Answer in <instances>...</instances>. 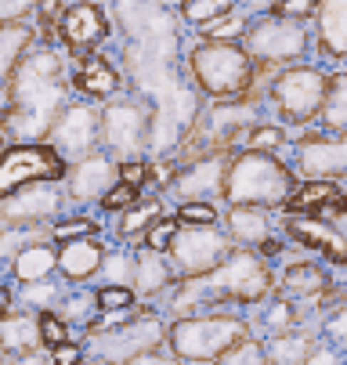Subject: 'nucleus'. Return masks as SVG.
<instances>
[{
  "label": "nucleus",
  "mask_w": 347,
  "mask_h": 365,
  "mask_svg": "<svg viewBox=\"0 0 347 365\" xmlns=\"http://www.w3.org/2000/svg\"><path fill=\"white\" fill-rule=\"evenodd\" d=\"M40 43V33L33 22H11V26H0V98L8 94V83L19 69V62L26 58V51Z\"/></svg>",
  "instance_id": "b1692460"
},
{
  "label": "nucleus",
  "mask_w": 347,
  "mask_h": 365,
  "mask_svg": "<svg viewBox=\"0 0 347 365\" xmlns=\"http://www.w3.org/2000/svg\"><path fill=\"white\" fill-rule=\"evenodd\" d=\"M232 8V0H181V19L185 22H207V19H214V15H221V11H228Z\"/></svg>",
  "instance_id": "e433bc0d"
},
{
  "label": "nucleus",
  "mask_w": 347,
  "mask_h": 365,
  "mask_svg": "<svg viewBox=\"0 0 347 365\" xmlns=\"http://www.w3.org/2000/svg\"><path fill=\"white\" fill-rule=\"evenodd\" d=\"M160 217H163V199H160V195H145V199L130 202L127 210L120 214V235L141 242L145 228L152 225V221H160Z\"/></svg>",
  "instance_id": "7c9ffc66"
},
{
  "label": "nucleus",
  "mask_w": 347,
  "mask_h": 365,
  "mask_svg": "<svg viewBox=\"0 0 347 365\" xmlns=\"http://www.w3.org/2000/svg\"><path fill=\"white\" fill-rule=\"evenodd\" d=\"M286 210L289 214H336V210H347V195L340 192L336 181H304L301 188H293L289 199H286Z\"/></svg>",
  "instance_id": "4be33fe9"
},
{
  "label": "nucleus",
  "mask_w": 347,
  "mask_h": 365,
  "mask_svg": "<svg viewBox=\"0 0 347 365\" xmlns=\"http://www.w3.org/2000/svg\"><path fill=\"white\" fill-rule=\"evenodd\" d=\"M58 272V250L47 239H33L26 242L15 260H11V275L19 282H36V279H51Z\"/></svg>",
  "instance_id": "bb28decb"
},
{
  "label": "nucleus",
  "mask_w": 347,
  "mask_h": 365,
  "mask_svg": "<svg viewBox=\"0 0 347 365\" xmlns=\"http://www.w3.org/2000/svg\"><path fill=\"white\" fill-rule=\"evenodd\" d=\"M152 141V109L138 94H113L102 106V148L113 160H134Z\"/></svg>",
  "instance_id": "423d86ee"
},
{
  "label": "nucleus",
  "mask_w": 347,
  "mask_h": 365,
  "mask_svg": "<svg viewBox=\"0 0 347 365\" xmlns=\"http://www.w3.org/2000/svg\"><path fill=\"white\" fill-rule=\"evenodd\" d=\"M286 145L282 127H268V123H254L250 134H246V148H261V152H275Z\"/></svg>",
  "instance_id": "ea45409f"
},
{
  "label": "nucleus",
  "mask_w": 347,
  "mask_h": 365,
  "mask_svg": "<svg viewBox=\"0 0 347 365\" xmlns=\"http://www.w3.org/2000/svg\"><path fill=\"white\" fill-rule=\"evenodd\" d=\"M8 152V134H4V127H0V155Z\"/></svg>",
  "instance_id": "5fc2aeb1"
},
{
  "label": "nucleus",
  "mask_w": 347,
  "mask_h": 365,
  "mask_svg": "<svg viewBox=\"0 0 347 365\" xmlns=\"http://www.w3.org/2000/svg\"><path fill=\"white\" fill-rule=\"evenodd\" d=\"M296 170L304 181H336L347 178V130H340L336 138H301L296 141Z\"/></svg>",
  "instance_id": "dca6fc26"
},
{
  "label": "nucleus",
  "mask_w": 347,
  "mask_h": 365,
  "mask_svg": "<svg viewBox=\"0 0 347 365\" xmlns=\"http://www.w3.org/2000/svg\"><path fill=\"white\" fill-rule=\"evenodd\" d=\"M66 185L58 181H29L0 199V221L4 225H43L62 214Z\"/></svg>",
  "instance_id": "ddd939ff"
},
{
  "label": "nucleus",
  "mask_w": 347,
  "mask_h": 365,
  "mask_svg": "<svg viewBox=\"0 0 347 365\" xmlns=\"http://www.w3.org/2000/svg\"><path fill=\"white\" fill-rule=\"evenodd\" d=\"M242 47L250 51V58L257 66L279 69V66H289V62L308 55V29L296 22V19H282V15L271 11L261 22L246 26Z\"/></svg>",
  "instance_id": "6e6552de"
},
{
  "label": "nucleus",
  "mask_w": 347,
  "mask_h": 365,
  "mask_svg": "<svg viewBox=\"0 0 347 365\" xmlns=\"http://www.w3.org/2000/svg\"><path fill=\"white\" fill-rule=\"evenodd\" d=\"M8 304H11V289L0 286V307H8Z\"/></svg>",
  "instance_id": "864d4df0"
},
{
  "label": "nucleus",
  "mask_w": 347,
  "mask_h": 365,
  "mask_svg": "<svg viewBox=\"0 0 347 365\" xmlns=\"http://www.w3.org/2000/svg\"><path fill=\"white\" fill-rule=\"evenodd\" d=\"M293 188H296L293 170L279 163L271 152L242 148L239 155L228 160V170H224L228 202H254V206H264V210H275V206H286Z\"/></svg>",
  "instance_id": "20e7f679"
},
{
  "label": "nucleus",
  "mask_w": 347,
  "mask_h": 365,
  "mask_svg": "<svg viewBox=\"0 0 347 365\" xmlns=\"http://www.w3.org/2000/svg\"><path fill=\"white\" fill-rule=\"evenodd\" d=\"M235 4H239V11H271L275 4H279V0H235Z\"/></svg>",
  "instance_id": "3c124183"
},
{
  "label": "nucleus",
  "mask_w": 347,
  "mask_h": 365,
  "mask_svg": "<svg viewBox=\"0 0 347 365\" xmlns=\"http://www.w3.org/2000/svg\"><path fill=\"white\" fill-rule=\"evenodd\" d=\"M246 336L250 326L232 311H195L167 326V347L181 361H221V354Z\"/></svg>",
  "instance_id": "39448f33"
},
{
  "label": "nucleus",
  "mask_w": 347,
  "mask_h": 365,
  "mask_svg": "<svg viewBox=\"0 0 347 365\" xmlns=\"http://www.w3.org/2000/svg\"><path fill=\"white\" fill-rule=\"evenodd\" d=\"M177 221L181 225H217L221 214H217V206L210 199H188V202H181Z\"/></svg>",
  "instance_id": "c9c22d12"
},
{
  "label": "nucleus",
  "mask_w": 347,
  "mask_h": 365,
  "mask_svg": "<svg viewBox=\"0 0 347 365\" xmlns=\"http://www.w3.org/2000/svg\"><path fill=\"white\" fill-rule=\"evenodd\" d=\"M120 69L102 55V51H83L76 55V66L69 69V87L73 94L87 98V101H109L113 94H120Z\"/></svg>",
  "instance_id": "a211bd4d"
},
{
  "label": "nucleus",
  "mask_w": 347,
  "mask_h": 365,
  "mask_svg": "<svg viewBox=\"0 0 347 365\" xmlns=\"http://www.w3.org/2000/svg\"><path fill=\"white\" fill-rule=\"evenodd\" d=\"M0 232H4V221H0Z\"/></svg>",
  "instance_id": "4d7b16f0"
},
{
  "label": "nucleus",
  "mask_w": 347,
  "mask_h": 365,
  "mask_svg": "<svg viewBox=\"0 0 347 365\" xmlns=\"http://www.w3.org/2000/svg\"><path fill=\"white\" fill-rule=\"evenodd\" d=\"M311 347H315L311 333L289 326V329H279V333L268 340L264 358H268V361H279V365H286V361H311Z\"/></svg>",
  "instance_id": "cd10ccee"
},
{
  "label": "nucleus",
  "mask_w": 347,
  "mask_h": 365,
  "mask_svg": "<svg viewBox=\"0 0 347 365\" xmlns=\"http://www.w3.org/2000/svg\"><path fill=\"white\" fill-rule=\"evenodd\" d=\"M329 333H333V336H340V340H347V307L333 315V322H329Z\"/></svg>",
  "instance_id": "603ef678"
},
{
  "label": "nucleus",
  "mask_w": 347,
  "mask_h": 365,
  "mask_svg": "<svg viewBox=\"0 0 347 365\" xmlns=\"http://www.w3.org/2000/svg\"><path fill=\"white\" fill-rule=\"evenodd\" d=\"M47 141L66 155V163L98 152L102 148V106H94L87 98H69Z\"/></svg>",
  "instance_id": "f8f14e48"
},
{
  "label": "nucleus",
  "mask_w": 347,
  "mask_h": 365,
  "mask_svg": "<svg viewBox=\"0 0 347 365\" xmlns=\"http://www.w3.org/2000/svg\"><path fill=\"white\" fill-rule=\"evenodd\" d=\"M22 300L33 311H55V304L62 300V286L51 279H36V282H22Z\"/></svg>",
  "instance_id": "72a5a7b5"
},
{
  "label": "nucleus",
  "mask_w": 347,
  "mask_h": 365,
  "mask_svg": "<svg viewBox=\"0 0 347 365\" xmlns=\"http://www.w3.org/2000/svg\"><path fill=\"white\" fill-rule=\"evenodd\" d=\"M66 167V155L51 141H15L0 155V199L29 181H62Z\"/></svg>",
  "instance_id": "9b49d317"
},
{
  "label": "nucleus",
  "mask_w": 347,
  "mask_h": 365,
  "mask_svg": "<svg viewBox=\"0 0 347 365\" xmlns=\"http://www.w3.org/2000/svg\"><path fill=\"white\" fill-rule=\"evenodd\" d=\"M36 347H43L36 311H4V315H0V351L26 358Z\"/></svg>",
  "instance_id": "393cba45"
},
{
  "label": "nucleus",
  "mask_w": 347,
  "mask_h": 365,
  "mask_svg": "<svg viewBox=\"0 0 347 365\" xmlns=\"http://www.w3.org/2000/svg\"><path fill=\"white\" fill-rule=\"evenodd\" d=\"M98 232H102V225H98L94 217H87V214H76V217H66V221L55 217V225H51V239H55V242L83 239V235H98Z\"/></svg>",
  "instance_id": "f704fd0d"
},
{
  "label": "nucleus",
  "mask_w": 347,
  "mask_h": 365,
  "mask_svg": "<svg viewBox=\"0 0 347 365\" xmlns=\"http://www.w3.org/2000/svg\"><path fill=\"white\" fill-rule=\"evenodd\" d=\"M4 311H8V307H0V315H4Z\"/></svg>",
  "instance_id": "6e6d98bb"
},
{
  "label": "nucleus",
  "mask_w": 347,
  "mask_h": 365,
  "mask_svg": "<svg viewBox=\"0 0 347 365\" xmlns=\"http://www.w3.org/2000/svg\"><path fill=\"white\" fill-rule=\"evenodd\" d=\"M232 250H235L232 235L217 225H177L167 246V257L174 260V272L188 279V275H203L217 268Z\"/></svg>",
  "instance_id": "9d476101"
},
{
  "label": "nucleus",
  "mask_w": 347,
  "mask_h": 365,
  "mask_svg": "<svg viewBox=\"0 0 347 365\" xmlns=\"http://www.w3.org/2000/svg\"><path fill=\"white\" fill-rule=\"evenodd\" d=\"M271 289L275 279L264 260L250 246H235L217 268L181 279L170 297V311L195 315V311H221L224 304H261L271 297Z\"/></svg>",
  "instance_id": "f03ea898"
},
{
  "label": "nucleus",
  "mask_w": 347,
  "mask_h": 365,
  "mask_svg": "<svg viewBox=\"0 0 347 365\" xmlns=\"http://www.w3.org/2000/svg\"><path fill=\"white\" fill-rule=\"evenodd\" d=\"M318 123L333 134L347 130V73L326 76V98L318 109Z\"/></svg>",
  "instance_id": "c85d7f7f"
},
{
  "label": "nucleus",
  "mask_w": 347,
  "mask_h": 365,
  "mask_svg": "<svg viewBox=\"0 0 347 365\" xmlns=\"http://www.w3.org/2000/svg\"><path fill=\"white\" fill-rule=\"evenodd\" d=\"M271 101L282 123L289 127H304L318 120L322 98H326V76L311 66H282L271 80Z\"/></svg>",
  "instance_id": "0eeeda50"
},
{
  "label": "nucleus",
  "mask_w": 347,
  "mask_h": 365,
  "mask_svg": "<svg viewBox=\"0 0 347 365\" xmlns=\"http://www.w3.org/2000/svg\"><path fill=\"white\" fill-rule=\"evenodd\" d=\"M326 286H329V279L318 272V264H289L282 272V282H279L282 297H289V300H296V297H318Z\"/></svg>",
  "instance_id": "c756f323"
},
{
  "label": "nucleus",
  "mask_w": 347,
  "mask_h": 365,
  "mask_svg": "<svg viewBox=\"0 0 347 365\" xmlns=\"http://www.w3.org/2000/svg\"><path fill=\"white\" fill-rule=\"evenodd\" d=\"M224 232L232 235L235 246H250V250H257V246L271 235L268 210H264V206H254V202H228Z\"/></svg>",
  "instance_id": "412c9836"
},
{
  "label": "nucleus",
  "mask_w": 347,
  "mask_h": 365,
  "mask_svg": "<svg viewBox=\"0 0 347 365\" xmlns=\"http://www.w3.org/2000/svg\"><path fill=\"white\" fill-rule=\"evenodd\" d=\"M102 275L105 282H127L130 286V279H134V253H105V260H102Z\"/></svg>",
  "instance_id": "4c0bfd02"
},
{
  "label": "nucleus",
  "mask_w": 347,
  "mask_h": 365,
  "mask_svg": "<svg viewBox=\"0 0 347 365\" xmlns=\"http://www.w3.org/2000/svg\"><path fill=\"white\" fill-rule=\"evenodd\" d=\"M188 73L203 94L224 101L239 98L254 87L257 80V62L250 58L239 40H200L188 51Z\"/></svg>",
  "instance_id": "7ed1b4c3"
},
{
  "label": "nucleus",
  "mask_w": 347,
  "mask_h": 365,
  "mask_svg": "<svg viewBox=\"0 0 347 365\" xmlns=\"http://www.w3.org/2000/svg\"><path fill=\"white\" fill-rule=\"evenodd\" d=\"M138 300L134 286L127 282H105L102 289H98V304H102V311H116V307H130Z\"/></svg>",
  "instance_id": "a19ab883"
},
{
  "label": "nucleus",
  "mask_w": 347,
  "mask_h": 365,
  "mask_svg": "<svg viewBox=\"0 0 347 365\" xmlns=\"http://www.w3.org/2000/svg\"><path fill=\"white\" fill-rule=\"evenodd\" d=\"M315 8H318V0H279V4L271 8L275 15H282V19H296V22H304V19H311L315 15Z\"/></svg>",
  "instance_id": "de8ad7c7"
},
{
  "label": "nucleus",
  "mask_w": 347,
  "mask_h": 365,
  "mask_svg": "<svg viewBox=\"0 0 347 365\" xmlns=\"http://www.w3.org/2000/svg\"><path fill=\"white\" fill-rule=\"evenodd\" d=\"M120 178V163L105 148H98L90 155H80V160H69L66 167V199L87 206V202H102V195L116 185Z\"/></svg>",
  "instance_id": "4468645a"
},
{
  "label": "nucleus",
  "mask_w": 347,
  "mask_h": 365,
  "mask_svg": "<svg viewBox=\"0 0 347 365\" xmlns=\"http://www.w3.org/2000/svg\"><path fill=\"white\" fill-rule=\"evenodd\" d=\"M200 33H203L207 40H242V33H246V15H242L239 8H228V11H221V15L200 22Z\"/></svg>",
  "instance_id": "473e14b6"
},
{
  "label": "nucleus",
  "mask_w": 347,
  "mask_h": 365,
  "mask_svg": "<svg viewBox=\"0 0 347 365\" xmlns=\"http://www.w3.org/2000/svg\"><path fill=\"white\" fill-rule=\"evenodd\" d=\"M268 326H271V329H289V326H296V315H293V307H289V297H282V300L271 304Z\"/></svg>",
  "instance_id": "09e8293b"
},
{
  "label": "nucleus",
  "mask_w": 347,
  "mask_h": 365,
  "mask_svg": "<svg viewBox=\"0 0 347 365\" xmlns=\"http://www.w3.org/2000/svg\"><path fill=\"white\" fill-rule=\"evenodd\" d=\"M318 47L329 58H347V0H318Z\"/></svg>",
  "instance_id": "a878e982"
},
{
  "label": "nucleus",
  "mask_w": 347,
  "mask_h": 365,
  "mask_svg": "<svg viewBox=\"0 0 347 365\" xmlns=\"http://www.w3.org/2000/svg\"><path fill=\"white\" fill-rule=\"evenodd\" d=\"M109 15L98 0H76V4L66 8V15L58 19V33L55 40L69 51V55H83V51H94L98 43L109 40Z\"/></svg>",
  "instance_id": "2eb2a0df"
},
{
  "label": "nucleus",
  "mask_w": 347,
  "mask_h": 365,
  "mask_svg": "<svg viewBox=\"0 0 347 365\" xmlns=\"http://www.w3.org/2000/svg\"><path fill=\"white\" fill-rule=\"evenodd\" d=\"M221 361H228V365H257V361H264V351H261V344L254 340V336H246V340H239L235 347H228L224 354H221Z\"/></svg>",
  "instance_id": "c03bdc74"
},
{
  "label": "nucleus",
  "mask_w": 347,
  "mask_h": 365,
  "mask_svg": "<svg viewBox=\"0 0 347 365\" xmlns=\"http://www.w3.org/2000/svg\"><path fill=\"white\" fill-rule=\"evenodd\" d=\"M40 340H43L47 351L58 347L62 340H69V322L58 315V311H40Z\"/></svg>",
  "instance_id": "58836bf2"
},
{
  "label": "nucleus",
  "mask_w": 347,
  "mask_h": 365,
  "mask_svg": "<svg viewBox=\"0 0 347 365\" xmlns=\"http://www.w3.org/2000/svg\"><path fill=\"white\" fill-rule=\"evenodd\" d=\"M177 214L174 217H160V221H152L145 228V235H141V242L145 246H152V250H167L170 246V239H174V232H177Z\"/></svg>",
  "instance_id": "37998d69"
},
{
  "label": "nucleus",
  "mask_w": 347,
  "mask_h": 365,
  "mask_svg": "<svg viewBox=\"0 0 347 365\" xmlns=\"http://www.w3.org/2000/svg\"><path fill=\"white\" fill-rule=\"evenodd\" d=\"M105 246L98 242V235H83V239H66L58 246V275L69 282H87L102 272L105 260Z\"/></svg>",
  "instance_id": "aec40b11"
},
{
  "label": "nucleus",
  "mask_w": 347,
  "mask_h": 365,
  "mask_svg": "<svg viewBox=\"0 0 347 365\" xmlns=\"http://www.w3.org/2000/svg\"><path fill=\"white\" fill-rule=\"evenodd\" d=\"M289 232H293V239H301L304 246L326 253L329 260H336V264H347V235L336 232L333 225L318 221V214H315V217L296 214V217L289 221Z\"/></svg>",
  "instance_id": "5701e85b"
},
{
  "label": "nucleus",
  "mask_w": 347,
  "mask_h": 365,
  "mask_svg": "<svg viewBox=\"0 0 347 365\" xmlns=\"http://www.w3.org/2000/svg\"><path fill=\"white\" fill-rule=\"evenodd\" d=\"M134 293L141 300H152L163 289L174 286V260L167 257V250H152V246H138L134 250V279H130Z\"/></svg>",
  "instance_id": "6ab92c4d"
},
{
  "label": "nucleus",
  "mask_w": 347,
  "mask_h": 365,
  "mask_svg": "<svg viewBox=\"0 0 347 365\" xmlns=\"http://www.w3.org/2000/svg\"><path fill=\"white\" fill-rule=\"evenodd\" d=\"M51 361L55 365H76V361H83V347L76 340H62L58 347H51Z\"/></svg>",
  "instance_id": "8fccbe9b"
},
{
  "label": "nucleus",
  "mask_w": 347,
  "mask_h": 365,
  "mask_svg": "<svg viewBox=\"0 0 347 365\" xmlns=\"http://www.w3.org/2000/svg\"><path fill=\"white\" fill-rule=\"evenodd\" d=\"M55 311L69 322V326H90L94 315L102 311V304H98V293L94 289H76V293H62V300L55 304Z\"/></svg>",
  "instance_id": "2f4dec72"
},
{
  "label": "nucleus",
  "mask_w": 347,
  "mask_h": 365,
  "mask_svg": "<svg viewBox=\"0 0 347 365\" xmlns=\"http://www.w3.org/2000/svg\"><path fill=\"white\" fill-rule=\"evenodd\" d=\"M36 15V0H0V26L29 22Z\"/></svg>",
  "instance_id": "a18cd8bd"
},
{
  "label": "nucleus",
  "mask_w": 347,
  "mask_h": 365,
  "mask_svg": "<svg viewBox=\"0 0 347 365\" xmlns=\"http://www.w3.org/2000/svg\"><path fill=\"white\" fill-rule=\"evenodd\" d=\"M69 98H73V87H69L66 55L51 43H33L26 51V58L19 62L4 94L0 127H4L8 141H26V145L47 141Z\"/></svg>",
  "instance_id": "f257e3e1"
},
{
  "label": "nucleus",
  "mask_w": 347,
  "mask_h": 365,
  "mask_svg": "<svg viewBox=\"0 0 347 365\" xmlns=\"http://www.w3.org/2000/svg\"><path fill=\"white\" fill-rule=\"evenodd\" d=\"M224 170H228V160L224 152H210V155H195L188 167H181L167 188L174 199L188 202V199H224Z\"/></svg>",
  "instance_id": "f3484780"
},
{
  "label": "nucleus",
  "mask_w": 347,
  "mask_h": 365,
  "mask_svg": "<svg viewBox=\"0 0 347 365\" xmlns=\"http://www.w3.org/2000/svg\"><path fill=\"white\" fill-rule=\"evenodd\" d=\"M138 192H141V188H134V185H127V181H120V178H116V185L102 195V206H105L109 214H123L130 202H138V199H141Z\"/></svg>",
  "instance_id": "79ce46f5"
},
{
  "label": "nucleus",
  "mask_w": 347,
  "mask_h": 365,
  "mask_svg": "<svg viewBox=\"0 0 347 365\" xmlns=\"http://www.w3.org/2000/svg\"><path fill=\"white\" fill-rule=\"evenodd\" d=\"M148 178H152V167H148L141 155H134V160H120V181H127V185H134V188H141Z\"/></svg>",
  "instance_id": "49530a36"
},
{
  "label": "nucleus",
  "mask_w": 347,
  "mask_h": 365,
  "mask_svg": "<svg viewBox=\"0 0 347 365\" xmlns=\"http://www.w3.org/2000/svg\"><path fill=\"white\" fill-rule=\"evenodd\" d=\"M90 336V354L102 361H138L145 351H160L167 347V326L160 315H145L138 311L134 319L102 329V333H87Z\"/></svg>",
  "instance_id": "1a4fd4ad"
}]
</instances>
